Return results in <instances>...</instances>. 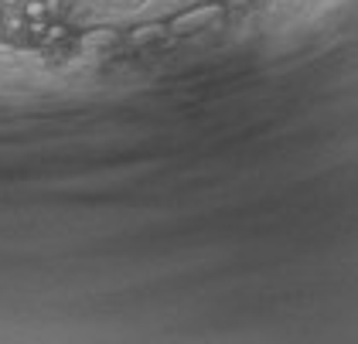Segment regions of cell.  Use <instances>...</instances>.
<instances>
[{"instance_id": "6da1fadb", "label": "cell", "mask_w": 358, "mask_h": 344, "mask_svg": "<svg viewBox=\"0 0 358 344\" xmlns=\"http://www.w3.org/2000/svg\"><path fill=\"white\" fill-rule=\"evenodd\" d=\"M222 14H225V3H198V7H188V10H181L178 17H171V21H167V31H171V34L205 31V27L215 24Z\"/></svg>"}, {"instance_id": "7a4b0ae2", "label": "cell", "mask_w": 358, "mask_h": 344, "mask_svg": "<svg viewBox=\"0 0 358 344\" xmlns=\"http://www.w3.org/2000/svg\"><path fill=\"white\" fill-rule=\"evenodd\" d=\"M161 34H164L161 27H137V31L130 34V41H134V45H140V41H150V38H161Z\"/></svg>"}, {"instance_id": "3957f363", "label": "cell", "mask_w": 358, "mask_h": 344, "mask_svg": "<svg viewBox=\"0 0 358 344\" xmlns=\"http://www.w3.org/2000/svg\"><path fill=\"white\" fill-rule=\"evenodd\" d=\"M24 14H28V17H41V14H45V3H41V0H28V3H24Z\"/></svg>"}, {"instance_id": "277c9868", "label": "cell", "mask_w": 358, "mask_h": 344, "mask_svg": "<svg viewBox=\"0 0 358 344\" xmlns=\"http://www.w3.org/2000/svg\"><path fill=\"white\" fill-rule=\"evenodd\" d=\"M3 10H7V3H3V0H0V17H3Z\"/></svg>"}, {"instance_id": "5b68a950", "label": "cell", "mask_w": 358, "mask_h": 344, "mask_svg": "<svg viewBox=\"0 0 358 344\" xmlns=\"http://www.w3.org/2000/svg\"><path fill=\"white\" fill-rule=\"evenodd\" d=\"M3 3H21V0H3Z\"/></svg>"}]
</instances>
